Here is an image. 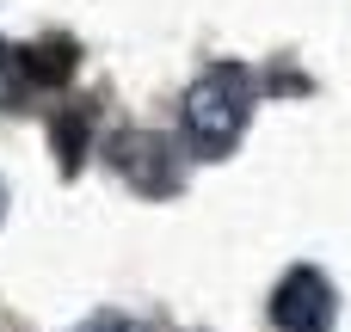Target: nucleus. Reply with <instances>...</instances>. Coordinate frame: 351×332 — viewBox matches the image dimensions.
Returning a JSON list of instances; mask_svg holds the SVG:
<instances>
[{"instance_id":"obj_1","label":"nucleus","mask_w":351,"mask_h":332,"mask_svg":"<svg viewBox=\"0 0 351 332\" xmlns=\"http://www.w3.org/2000/svg\"><path fill=\"white\" fill-rule=\"evenodd\" d=\"M247 117H253V74L241 62H216L185 92V136L204 160L234 154V142L247 136Z\"/></svg>"},{"instance_id":"obj_2","label":"nucleus","mask_w":351,"mask_h":332,"mask_svg":"<svg viewBox=\"0 0 351 332\" xmlns=\"http://www.w3.org/2000/svg\"><path fill=\"white\" fill-rule=\"evenodd\" d=\"M111 173H123L142 197H179L185 191V154L173 136L160 129H117L111 148H105Z\"/></svg>"},{"instance_id":"obj_3","label":"nucleus","mask_w":351,"mask_h":332,"mask_svg":"<svg viewBox=\"0 0 351 332\" xmlns=\"http://www.w3.org/2000/svg\"><path fill=\"white\" fill-rule=\"evenodd\" d=\"M333 314H339L333 283L315 265L284 271V283L271 290V320H278V332H333Z\"/></svg>"},{"instance_id":"obj_4","label":"nucleus","mask_w":351,"mask_h":332,"mask_svg":"<svg viewBox=\"0 0 351 332\" xmlns=\"http://www.w3.org/2000/svg\"><path fill=\"white\" fill-rule=\"evenodd\" d=\"M19 68H25L31 86H68L74 68H80V49L68 37H43V43H25L19 49Z\"/></svg>"},{"instance_id":"obj_5","label":"nucleus","mask_w":351,"mask_h":332,"mask_svg":"<svg viewBox=\"0 0 351 332\" xmlns=\"http://www.w3.org/2000/svg\"><path fill=\"white\" fill-rule=\"evenodd\" d=\"M49 142H56V166L74 179L80 160H86V111H62V117L49 123Z\"/></svg>"},{"instance_id":"obj_6","label":"nucleus","mask_w":351,"mask_h":332,"mask_svg":"<svg viewBox=\"0 0 351 332\" xmlns=\"http://www.w3.org/2000/svg\"><path fill=\"white\" fill-rule=\"evenodd\" d=\"M25 99H31V80L19 68V49L0 43V111H25Z\"/></svg>"},{"instance_id":"obj_7","label":"nucleus","mask_w":351,"mask_h":332,"mask_svg":"<svg viewBox=\"0 0 351 332\" xmlns=\"http://www.w3.org/2000/svg\"><path fill=\"white\" fill-rule=\"evenodd\" d=\"M74 332H136L130 320H117V314H93V320H80Z\"/></svg>"},{"instance_id":"obj_8","label":"nucleus","mask_w":351,"mask_h":332,"mask_svg":"<svg viewBox=\"0 0 351 332\" xmlns=\"http://www.w3.org/2000/svg\"><path fill=\"white\" fill-rule=\"evenodd\" d=\"M6 203H12V197H6V179H0V222H6Z\"/></svg>"}]
</instances>
